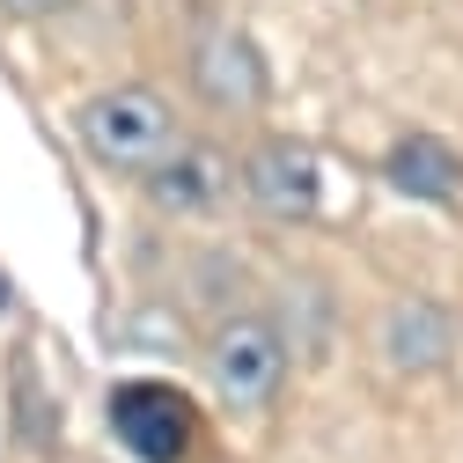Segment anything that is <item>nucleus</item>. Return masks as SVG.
Masks as SVG:
<instances>
[{
	"mask_svg": "<svg viewBox=\"0 0 463 463\" xmlns=\"http://www.w3.org/2000/svg\"><path fill=\"white\" fill-rule=\"evenodd\" d=\"M74 133H81L89 162L118 169V177H147V169L177 147V110L155 89H140V81H118V89H96L74 110Z\"/></svg>",
	"mask_w": 463,
	"mask_h": 463,
	"instance_id": "nucleus-1",
	"label": "nucleus"
},
{
	"mask_svg": "<svg viewBox=\"0 0 463 463\" xmlns=\"http://www.w3.org/2000/svg\"><path fill=\"white\" fill-rule=\"evenodd\" d=\"M206 383L213 397L228 404V412H265V404L279 397L287 383V331L258 309H236V317H221L206 331Z\"/></svg>",
	"mask_w": 463,
	"mask_h": 463,
	"instance_id": "nucleus-2",
	"label": "nucleus"
},
{
	"mask_svg": "<svg viewBox=\"0 0 463 463\" xmlns=\"http://www.w3.org/2000/svg\"><path fill=\"white\" fill-rule=\"evenodd\" d=\"M110 434H118L140 463H184L192 441H199V412H192V397L177 383H118L110 390Z\"/></svg>",
	"mask_w": 463,
	"mask_h": 463,
	"instance_id": "nucleus-3",
	"label": "nucleus"
},
{
	"mask_svg": "<svg viewBox=\"0 0 463 463\" xmlns=\"http://www.w3.org/2000/svg\"><path fill=\"white\" fill-rule=\"evenodd\" d=\"M236 184L265 221H317L324 206V169L302 140H258L236 169Z\"/></svg>",
	"mask_w": 463,
	"mask_h": 463,
	"instance_id": "nucleus-4",
	"label": "nucleus"
},
{
	"mask_svg": "<svg viewBox=\"0 0 463 463\" xmlns=\"http://www.w3.org/2000/svg\"><path fill=\"white\" fill-rule=\"evenodd\" d=\"M192 89H199L213 110H228V118H250V110L265 103V89H272L258 37H250V30H236V23L206 30V37L192 44Z\"/></svg>",
	"mask_w": 463,
	"mask_h": 463,
	"instance_id": "nucleus-5",
	"label": "nucleus"
},
{
	"mask_svg": "<svg viewBox=\"0 0 463 463\" xmlns=\"http://www.w3.org/2000/svg\"><path fill=\"white\" fill-rule=\"evenodd\" d=\"M228 184H236V169H228V155L221 147H206V140H177L147 177H140V192L169 213V221H192V213H213L221 199H228Z\"/></svg>",
	"mask_w": 463,
	"mask_h": 463,
	"instance_id": "nucleus-6",
	"label": "nucleus"
},
{
	"mask_svg": "<svg viewBox=\"0 0 463 463\" xmlns=\"http://www.w3.org/2000/svg\"><path fill=\"white\" fill-rule=\"evenodd\" d=\"M383 354H390V368H412V375L441 368V361L456 354V317H449L441 302H427V295L390 302V317H383Z\"/></svg>",
	"mask_w": 463,
	"mask_h": 463,
	"instance_id": "nucleus-7",
	"label": "nucleus"
},
{
	"mask_svg": "<svg viewBox=\"0 0 463 463\" xmlns=\"http://www.w3.org/2000/svg\"><path fill=\"white\" fill-rule=\"evenodd\" d=\"M383 177L404 192V199H427V206H456L463 199V162L456 147H441L434 133H404L383 162Z\"/></svg>",
	"mask_w": 463,
	"mask_h": 463,
	"instance_id": "nucleus-8",
	"label": "nucleus"
},
{
	"mask_svg": "<svg viewBox=\"0 0 463 463\" xmlns=\"http://www.w3.org/2000/svg\"><path fill=\"white\" fill-rule=\"evenodd\" d=\"M0 8H8V15H67L74 0H0Z\"/></svg>",
	"mask_w": 463,
	"mask_h": 463,
	"instance_id": "nucleus-9",
	"label": "nucleus"
}]
</instances>
